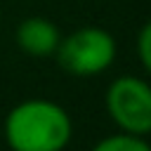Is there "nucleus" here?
Listing matches in <instances>:
<instances>
[{
	"label": "nucleus",
	"instance_id": "6",
	"mask_svg": "<svg viewBox=\"0 0 151 151\" xmlns=\"http://www.w3.org/2000/svg\"><path fill=\"white\" fill-rule=\"evenodd\" d=\"M134 47H137V57H139L142 68L151 76V19H149V21L139 28Z\"/></svg>",
	"mask_w": 151,
	"mask_h": 151
},
{
	"label": "nucleus",
	"instance_id": "1",
	"mask_svg": "<svg viewBox=\"0 0 151 151\" xmlns=\"http://www.w3.org/2000/svg\"><path fill=\"white\" fill-rule=\"evenodd\" d=\"M9 151H64L73 137L71 113L52 99H24L2 123Z\"/></svg>",
	"mask_w": 151,
	"mask_h": 151
},
{
	"label": "nucleus",
	"instance_id": "4",
	"mask_svg": "<svg viewBox=\"0 0 151 151\" xmlns=\"http://www.w3.org/2000/svg\"><path fill=\"white\" fill-rule=\"evenodd\" d=\"M14 40H17L19 50L26 52L28 57H40L42 59V57H52L57 52L61 33L45 17H26L17 26Z\"/></svg>",
	"mask_w": 151,
	"mask_h": 151
},
{
	"label": "nucleus",
	"instance_id": "7",
	"mask_svg": "<svg viewBox=\"0 0 151 151\" xmlns=\"http://www.w3.org/2000/svg\"><path fill=\"white\" fill-rule=\"evenodd\" d=\"M0 21H2V9H0Z\"/></svg>",
	"mask_w": 151,
	"mask_h": 151
},
{
	"label": "nucleus",
	"instance_id": "3",
	"mask_svg": "<svg viewBox=\"0 0 151 151\" xmlns=\"http://www.w3.org/2000/svg\"><path fill=\"white\" fill-rule=\"evenodd\" d=\"M104 109L111 123L127 134H151V83L139 76H118L109 83Z\"/></svg>",
	"mask_w": 151,
	"mask_h": 151
},
{
	"label": "nucleus",
	"instance_id": "2",
	"mask_svg": "<svg viewBox=\"0 0 151 151\" xmlns=\"http://www.w3.org/2000/svg\"><path fill=\"white\" fill-rule=\"evenodd\" d=\"M116 54V38L101 26H83L68 35H61L54 52L59 66L76 78H92L109 71Z\"/></svg>",
	"mask_w": 151,
	"mask_h": 151
},
{
	"label": "nucleus",
	"instance_id": "5",
	"mask_svg": "<svg viewBox=\"0 0 151 151\" xmlns=\"http://www.w3.org/2000/svg\"><path fill=\"white\" fill-rule=\"evenodd\" d=\"M90 151H151V144L146 137L127 134V132H116L104 139H99Z\"/></svg>",
	"mask_w": 151,
	"mask_h": 151
}]
</instances>
